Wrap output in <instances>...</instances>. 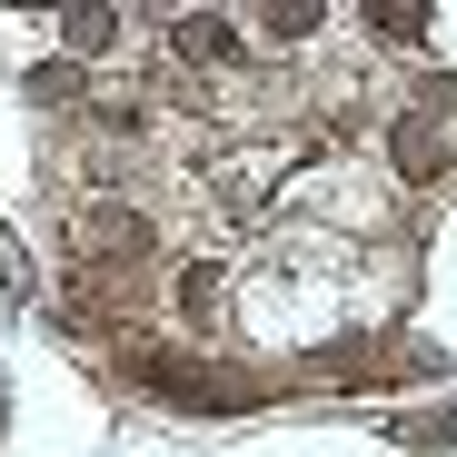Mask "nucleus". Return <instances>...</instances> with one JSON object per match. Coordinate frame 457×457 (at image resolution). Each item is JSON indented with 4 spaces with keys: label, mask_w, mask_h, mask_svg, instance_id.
I'll return each instance as SVG.
<instances>
[{
    "label": "nucleus",
    "mask_w": 457,
    "mask_h": 457,
    "mask_svg": "<svg viewBox=\"0 0 457 457\" xmlns=\"http://www.w3.org/2000/svg\"><path fill=\"white\" fill-rule=\"evenodd\" d=\"M447 160H457L447 120H437V110H408V120H398V170H408V179H437Z\"/></svg>",
    "instance_id": "obj_1"
},
{
    "label": "nucleus",
    "mask_w": 457,
    "mask_h": 457,
    "mask_svg": "<svg viewBox=\"0 0 457 457\" xmlns=\"http://www.w3.org/2000/svg\"><path fill=\"white\" fill-rule=\"evenodd\" d=\"M179 50H189V60H209V70H228V60H239L249 40L228 30V21H179Z\"/></svg>",
    "instance_id": "obj_2"
},
{
    "label": "nucleus",
    "mask_w": 457,
    "mask_h": 457,
    "mask_svg": "<svg viewBox=\"0 0 457 457\" xmlns=\"http://www.w3.org/2000/svg\"><path fill=\"white\" fill-rule=\"evenodd\" d=\"M60 40L90 60V50H110V40H120V11H70V21H60Z\"/></svg>",
    "instance_id": "obj_3"
},
{
    "label": "nucleus",
    "mask_w": 457,
    "mask_h": 457,
    "mask_svg": "<svg viewBox=\"0 0 457 457\" xmlns=\"http://www.w3.org/2000/svg\"><path fill=\"white\" fill-rule=\"evenodd\" d=\"M309 30H319L309 0H278V11H269V40H309Z\"/></svg>",
    "instance_id": "obj_4"
}]
</instances>
